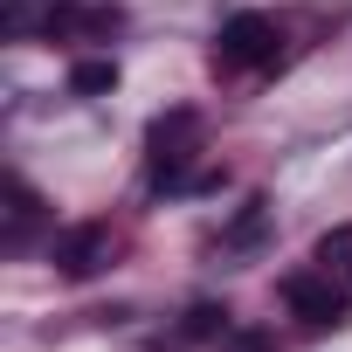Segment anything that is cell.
Here are the masks:
<instances>
[{"label":"cell","mask_w":352,"mask_h":352,"mask_svg":"<svg viewBox=\"0 0 352 352\" xmlns=\"http://www.w3.org/2000/svg\"><path fill=\"white\" fill-rule=\"evenodd\" d=\"M111 263V228H69L56 235V270L63 276H97Z\"/></svg>","instance_id":"277c9868"},{"label":"cell","mask_w":352,"mask_h":352,"mask_svg":"<svg viewBox=\"0 0 352 352\" xmlns=\"http://www.w3.org/2000/svg\"><path fill=\"white\" fill-rule=\"evenodd\" d=\"M283 304H290L311 331H324V324H338V318H345V304H352V297H345L324 270H311V276H290V283H283Z\"/></svg>","instance_id":"3957f363"},{"label":"cell","mask_w":352,"mask_h":352,"mask_svg":"<svg viewBox=\"0 0 352 352\" xmlns=\"http://www.w3.org/2000/svg\"><path fill=\"white\" fill-rule=\"evenodd\" d=\"M111 83H118V63H76V76H69V90H83V97H97Z\"/></svg>","instance_id":"52a82bcc"},{"label":"cell","mask_w":352,"mask_h":352,"mask_svg":"<svg viewBox=\"0 0 352 352\" xmlns=\"http://www.w3.org/2000/svg\"><path fill=\"white\" fill-rule=\"evenodd\" d=\"M318 270H324V276L352 297V228H331V235L318 242Z\"/></svg>","instance_id":"8992f818"},{"label":"cell","mask_w":352,"mask_h":352,"mask_svg":"<svg viewBox=\"0 0 352 352\" xmlns=\"http://www.w3.org/2000/svg\"><path fill=\"white\" fill-rule=\"evenodd\" d=\"M276 21L270 14H228L221 21V35H214V63L221 69H263V63H276Z\"/></svg>","instance_id":"6da1fadb"},{"label":"cell","mask_w":352,"mask_h":352,"mask_svg":"<svg viewBox=\"0 0 352 352\" xmlns=\"http://www.w3.org/2000/svg\"><path fill=\"white\" fill-rule=\"evenodd\" d=\"M35 214H42V201H35V187H28V180H8V249H21V242H28V228H35Z\"/></svg>","instance_id":"5b68a950"},{"label":"cell","mask_w":352,"mask_h":352,"mask_svg":"<svg viewBox=\"0 0 352 352\" xmlns=\"http://www.w3.org/2000/svg\"><path fill=\"white\" fill-rule=\"evenodd\" d=\"M194 131H201L194 111H173V118L152 124V180H159V187H180V180H187L180 166L194 159Z\"/></svg>","instance_id":"7a4b0ae2"}]
</instances>
